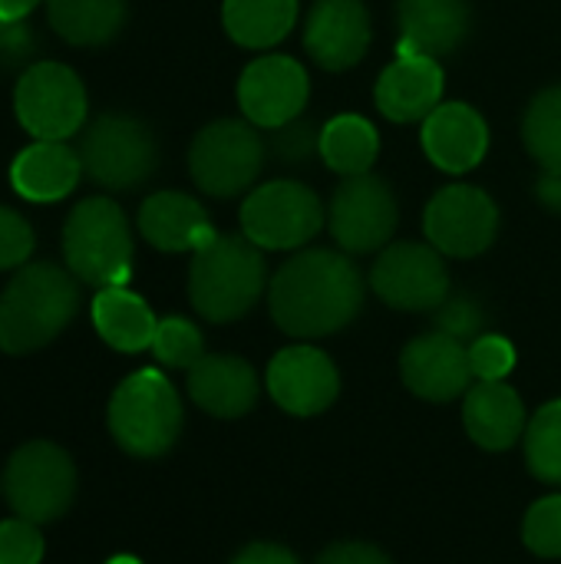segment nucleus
Segmentation results:
<instances>
[{"instance_id": "f257e3e1", "label": "nucleus", "mask_w": 561, "mask_h": 564, "mask_svg": "<svg viewBox=\"0 0 561 564\" xmlns=\"http://www.w3.org/2000/svg\"><path fill=\"white\" fill-rule=\"evenodd\" d=\"M274 324L301 340L344 330L364 307V278L347 254L311 248L288 258L268 288Z\"/></svg>"}, {"instance_id": "f03ea898", "label": "nucleus", "mask_w": 561, "mask_h": 564, "mask_svg": "<svg viewBox=\"0 0 561 564\" xmlns=\"http://www.w3.org/2000/svg\"><path fill=\"white\" fill-rule=\"evenodd\" d=\"M79 311L73 271L36 261L17 268L0 294V350L23 357L56 340Z\"/></svg>"}, {"instance_id": "7ed1b4c3", "label": "nucleus", "mask_w": 561, "mask_h": 564, "mask_svg": "<svg viewBox=\"0 0 561 564\" xmlns=\"http://www.w3.org/2000/svg\"><path fill=\"white\" fill-rule=\"evenodd\" d=\"M268 288L265 254L245 235H215L195 251L188 268L192 307L212 324L245 317Z\"/></svg>"}, {"instance_id": "20e7f679", "label": "nucleus", "mask_w": 561, "mask_h": 564, "mask_svg": "<svg viewBox=\"0 0 561 564\" xmlns=\"http://www.w3.org/2000/svg\"><path fill=\"white\" fill-rule=\"evenodd\" d=\"M63 258L76 281L93 288H126L132 274V231L112 198L79 202L63 225Z\"/></svg>"}, {"instance_id": "39448f33", "label": "nucleus", "mask_w": 561, "mask_h": 564, "mask_svg": "<svg viewBox=\"0 0 561 564\" xmlns=\"http://www.w3.org/2000/svg\"><path fill=\"white\" fill-rule=\"evenodd\" d=\"M112 440L139 459L165 456L182 433V400L159 370H136L109 400Z\"/></svg>"}, {"instance_id": "423d86ee", "label": "nucleus", "mask_w": 561, "mask_h": 564, "mask_svg": "<svg viewBox=\"0 0 561 564\" xmlns=\"http://www.w3.org/2000/svg\"><path fill=\"white\" fill-rule=\"evenodd\" d=\"M268 159V142L255 122L218 119L208 122L188 149L195 185L212 198H235L248 192Z\"/></svg>"}, {"instance_id": "0eeeda50", "label": "nucleus", "mask_w": 561, "mask_h": 564, "mask_svg": "<svg viewBox=\"0 0 561 564\" xmlns=\"http://www.w3.org/2000/svg\"><path fill=\"white\" fill-rule=\"evenodd\" d=\"M76 152L83 172L109 192H126L142 185L159 165L152 129L126 112H103L99 119H93Z\"/></svg>"}, {"instance_id": "6e6552de", "label": "nucleus", "mask_w": 561, "mask_h": 564, "mask_svg": "<svg viewBox=\"0 0 561 564\" xmlns=\"http://www.w3.org/2000/svg\"><path fill=\"white\" fill-rule=\"evenodd\" d=\"M7 506L26 522H53L60 519L76 496V466L66 449L46 440H33L20 446L3 473Z\"/></svg>"}, {"instance_id": "1a4fd4ad", "label": "nucleus", "mask_w": 561, "mask_h": 564, "mask_svg": "<svg viewBox=\"0 0 561 564\" xmlns=\"http://www.w3.org/2000/svg\"><path fill=\"white\" fill-rule=\"evenodd\" d=\"M324 225L321 198L301 182H268L248 192L241 205V231L261 251H291L308 245Z\"/></svg>"}, {"instance_id": "9d476101", "label": "nucleus", "mask_w": 561, "mask_h": 564, "mask_svg": "<svg viewBox=\"0 0 561 564\" xmlns=\"http://www.w3.org/2000/svg\"><path fill=\"white\" fill-rule=\"evenodd\" d=\"M13 109L33 139H69L86 122L83 79L53 59L33 63L17 79Z\"/></svg>"}, {"instance_id": "9b49d317", "label": "nucleus", "mask_w": 561, "mask_h": 564, "mask_svg": "<svg viewBox=\"0 0 561 564\" xmlns=\"http://www.w3.org/2000/svg\"><path fill=\"white\" fill-rule=\"evenodd\" d=\"M334 241L350 254H370L390 245L400 205L387 178L380 175H354L337 185L331 208H327Z\"/></svg>"}, {"instance_id": "f8f14e48", "label": "nucleus", "mask_w": 561, "mask_h": 564, "mask_svg": "<svg viewBox=\"0 0 561 564\" xmlns=\"http://www.w3.org/2000/svg\"><path fill=\"white\" fill-rule=\"evenodd\" d=\"M423 231L440 254L476 258L499 235V208L479 185H446L430 198Z\"/></svg>"}, {"instance_id": "ddd939ff", "label": "nucleus", "mask_w": 561, "mask_h": 564, "mask_svg": "<svg viewBox=\"0 0 561 564\" xmlns=\"http://www.w3.org/2000/svg\"><path fill=\"white\" fill-rule=\"evenodd\" d=\"M374 294L397 311H436L450 297V271L433 245H387L370 271Z\"/></svg>"}, {"instance_id": "4468645a", "label": "nucleus", "mask_w": 561, "mask_h": 564, "mask_svg": "<svg viewBox=\"0 0 561 564\" xmlns=\"http://www.w3.org/2000/svg\"><path fill=\"white\" fill-rule=\"evenodd\" d=\"M311 83L294 56L265 53L251 59L238 79V106L258 129H278L298 119L308 106Z\"/></svg>"}, {"instance_id": "2eb2a0df", "label": "nucleus", "mask_w": 561, "mask_h": 564, "mask_svg": "<svg viewBox=\"0 0 561 564\" xmlns=\"http://www.w3.org/2000/svg\"><path fill=\"white\" fill-rule=\"evenodd\" d=\"M268 393L291 416H317L324 413L337 393L341 377L334 360L308 344L284 347L268 367Z\"/></svg>"}, {"instance_id": "dca6fc26", "label": "nucleus", "mask_w": 561, "mask_h": 564, "mask_svg": "<svg viewBox=\"0 0 561 564\" xmlns=\"http://www.w3.org/2000/svg\"><path fill=\"white\" fill-rule=\"evenodd\" d=\"M400 373H403V383L417 397L430 403H450L470 390V380H473L470 347L440 330L423 334L407 344L400 357Z\"/></svg>"}, {"instance_id": "f3484780", "label": "nucleus", "mask_w": 561, "mask_h": 564, "mask_svg": "<svg viewBox=\"0 0 561 564\" xmlns=\"http://www.w3.org/2000/svg\"><path fill=\"white\" fill-rule=\"evenodd\" d=\"M370 33V13L360 0H317L308 13L304 50L321 69L341 73L364 59Z\"/></svg>"}, {"instance_id": "a211bd4d", "label": "nucleus", "mask_w": 561, "mask_h": 564, "mask_svg": "<svg viewBox=\"0 0 561 564\" xmlns=\"http://www.w3.org/2000/svg\"><path fill=\"white\" fill-rule=\"evenodd\" d=\"M420 142L427 159L443 172H470L486 159L489 126L470 102H440L427 119Z\"/></svg>"}, {"instance_id": "6ab92c4d", "label": "nucleus", "mask_w": 561, "mask_h": 564, "mask_svg": "<svg viewBox=\"0 0 561 564\" xmlns=\"http://www.w3.org/2000/svg\"><path fill=\"white\" fill-rule=\"evenodd\" d=\"M374 99H377V109L393 122L427 119L443 102V66H440V59L397 50V59L377 79Z\"/></svg>"}, {"instance_id": "aec40b11", "label": "nucleus", "mask_w": 561, "mask_h": 564, "mask_svg": "<svg viewBox=\"0 0 561 564\" xmlns=\"http://www.w3.org/2000/svg\"><path fill=\"white\" fill-rule=\"evenodd\" d=\"M397 20L400 53L440 59L463 46L473 23V10L470 0H397Z\"/></svg>"}, {"instance_id": "412c9836", "label": "nucleus", "mask_w": 561, "mask_h": 564, "mask_svg": "<svg viewBox=\"0 0 561 564\" xmlns=\"http://www.w3.org/2000/svg\"><path fill=\"white\" fill-rule=\"evenodd\" d=\"M139 231L159 251H198L218 231L208 212L185 192H155L139 208Z\"/></svg>"}, {"instance_id": "4be33fe9", "label": "nucleus", "mask_w": 561, "mask_h": 564, "mask_svg": "<svg viewBox=\"0 0 561 564\" xmlns=\"http://www.w3.org/2000/svg\"><path fill=\"white\" fill-rule=\"evenodd\" d=\"M188 397L195 406L218 420H238L255 410L258 403V377L255 367L241 357L228 354H205L188 370Z\"/></svg>"}, {"instance_id": "5701e85b", "label": "nucleus", "mask_w": 561, "mask_h": 564, "mask_svg": "<svg viewBox=\"0 0 561 564\" xmlns=\"http://www.w3.org/2000/svg\"><path fill=\"white\" fill-rule=\"evenodd\" d=\"M79 175V152L66 139H36L10 165V182L26 202H60L76 188Z\"/></svg>"}, {"instance_id": "b1692460", "label": "nucleus", "mask_w": 561, "mask_h": 564, "mask_svg": "<svg viewBox=\"0 0 561 564\" xmlns=\"http://www.w3.org/2000/svg\"><path fill=\"white\" fill-rule=\"evenodd\" d=\"M463 423L476 446L489 453H503L516 446L519 436H526V406L509 383L479 380V387L466 393Z\"/></svg>"}, {"instance_id": "393cba45", "label": "nucleus", "mask_w": 561, "mask_h": 564, "mask_svg": "<svg viewBox=\"0 0 561 564\" xmlns=\"http://www.w3.org/2000/svg\"><path fill=\"white\" fill-rule=\"evenodd\" d=\"M93 327L112 350L139 354L152 347L159 321L139 294L126 288H103L93 301Z\"/></svg>"}, {"instance_id": "a878e982", "label": "nucleus", "mask_w": 561, "mask_h": 564, "mask_svg": "<svg viewBox=\"0 0 561 564\" xmlns=\"http://www.w3.org/2000/svg\"><path fill=\"white\" fill-rule=\"evenodd\" d=\"M50 26L73 46H103L126 23V0H46Z\"/></svg>"}, {"instance_id": "bb28decb", "label": "nucleus", "mask_w": 561, "mask_h": 564, "mask_svg": "<svg viewBox=\"0 0 561 564\" xmlns=\"http://www.w3.org/2000/svg\"><path fill=\"white\" fill-rule=\"evenodd\" d=\"M222 20L238 46L268 50L291 33L298 20V0H225Z\"/></svg>"}, {"instance_id": "cd10ccee", "label": "nucleus", "mask_w": 561, "mask_h": 564, "mask_svg": "<svg viewBox=\"0 0 561 564\" xmlns=\"http://www.w3.org/2000/svg\"><path fill=\"white\" fill-rule=\"evenodd\" d=\"M377 152H380V135L357 112L334 116L321 129V159L327 162V169L341 172L344 178L367 175L377 162Z\"/></svg>"}, {"instance_id": "c85d7f7f", "label": "nucleus", "mask_w": 561, "mask_h": 564, "mask_svg": "<svg viewBox=\"0 0 561 564\" xmlns=\"http://www.w3.org/2000/svg\"><path fill=\"white\" fill-rule=\"evenodd\" d=\"M522 142L529 155L546 169V175H561V86L542 89L522 119Z\"/></svg>"}, {"instance_id": "c756f323", "label": "nucleus", "mask_w": 561, "mask_h": 564, "mask_svg": "<svg viewBox=\"0 0 561 564\" xmlns=\"http://www.w3.org/2000/svg\"><path fill=\"white\" fill-rule=\"evenodd\" d=\"M526 459L536 479L561 486V400L546 403L526 426Z\"/></svg>"}, {"instance_id": "7c9ffc66", "label": "nucleus", "mask_w": 561, "mask_h": 564, "mask_svg": "<svg viewBox=\"0 0 561 564\" xmlns=\"http://www.w3.org/2000/svg\"><path fill=\"white\" fill-rule=\"evenodd\" d=\"M152 354H155L165 367L192 370V367L205 357L202 330H198L192 321H185V317H165V321H159V327H155Z\"/></svg>"}, {"instance_id": "2f4dec72", "label": "nucleus", "mask_w": 561, "mask_h": 564, "mask_svg": "<svg viewBox=\"0 0 561 564\" xmlns=\"http://www.w3.org/2000/svg\"><path fill=\"white\" fill-rule=\"evenodd\" d=\"M522 539H526L529 552H536L542 558H561V496L539 499L526 512Z\"/></svg>"}, {"instance_id": "473e14b6", "label": "nucleus", "mask_w": 561, "mask_h": 564, "mask_svg": "<svg viewBox=\"0 0 561 564\" xmlns=\"http://www.w3.org/2000/svg\"><path fill=\"white\" fill-rule=\"evenodd\" d=\"M268 149L278 155L281 165H304L311 155L321 152V132L314 129V122L308 119H291L278 129H271Z\"/></svg>"}, {"instance_id": "72a5a7b5", "label": "nucleus", "mask_w": 561, "mask_h": 564, "mask_svg": "<svg viewBox=\"0 0 561 564\" xmlns=\"http://www.w3.org/2000/svg\"><path fill=\"white\" fill-rule=\"evenodd\" d=\"M483 327H486V314L479 307L476 297L470 294H450L440 307H436V330L440 334H450L456 340H476L483 337Z\"/></svg>"}, {"instance_id": "f704fd0d", "label": "nucleus", "mask_w": 561, "mask_h": 564, "mask_svg": "<svg viewBox=\"0 0 561 564\" xmlns=\"http://www.w3.org/2000/svg\"><path fill=\"white\" fill-rule=\"evenodd\" d=\"M470 367H473V377L486 383L506 380L516 367V347L499 334H483L470 344Z\"/></svg>"}, {"instance_id": "c9c22d12", "label": "nucleus", "mask_w": 561, "mask_h": 564, "mask_svg": "<svg viewBox=\"0 0 561 564\" xmlns=\"http://www.w3.org/2000/svg\"><path fill=\"white\" fill-rule=\"evenodd\" d=\"M43 562V535L36 522L7 519L0 522V564H40Z\"/></svg>"}, {"instance_id": "e433bc0d", "label": "nucleus", "mask_w": 561, "mask_h": 564, "mask_svg": "<svg viewBox=\"0 0 561 564\" xmlns=\"http://www.w3.org/2000/svg\"><path fill=\"white\" fill-rule=\"evenodd\" d=\"M33 254V228L23 215L0 205V271L26 264Z\"/></svg>"}, {"instance_id": "4c0bfd02", "label": "nucleus", "mask_w": 561, "mask_h": 564, "mask_svg": "<svg viewBox=\"0 0 561 564\" xmlns=\"http://www.w3.org/2000/svg\"><path fill=\"white\" fill-rule=\"evenodd\" d=\"M36 53V30L30 20H0V69H23Z\"/></svg>"}, {"instance_id": "58836bf2", "label": "nucleus", "mask_w": 561, "mask_h": 564, "mask_svg": "<svg viewBox=\"0 0 561 564\" xmlns=\"http://www.w3.org/2000/svg\"><path fill=\"white\" fill-rule=\"evenodd\" d=\"M314 564H393L380 549L364 542H337Z\"/></svg>"}, {"instance_id": "ea45409f", "label": "nucleus", "mask_w": 561, "mask_h": 564, "mask_svg": "<svg viewBox=\"0 0 561 564\" xmlns=\"http://www.w3.org/2000/svg\"><path fill=\"white\" fill-rule=\"evenodd\" d=\"M231 564H301L294 558V552H288L284 545L274 542H255L248 549H241Z\"/></svg>"}, {"instance_id": "a19ab883", "label": "nucleus", "mask_w": 561, "mask_h": 564, "mask_svg": "<svg viewBox=\"0 0 561 564\" xmlns=\"http://www.w3.org/2000/svg\"><path fill=\"white\" fill-rule=\"evenodd\" d=\"M40 0H0V20H26Z\"/></svg>"}, {"instance_id": "79ce46f5", "label": "nucleus", "mask_w": 561, "mask_h": 564, "mask_svg": "<svg viewBox=\"0 0 561 564\" xmlns=\"http://www.w3.org/2000/svg\"><path fill=\"white\" fill-rule=\"evenodd\" d=\"M539 198L549 205V208H561V175H546L539 182Z\"/></svg>"}, {"instance_id": "37998d69", "label": "nucleus", "mask_w": 561, "mask_h": 564, "mask_svg": "<svg viewBox=\"0 0 561 564\" xmlns=\"http://www.w3.org/2000/svg\"><path fill=\"white\" fill-rule=\"evenodd\" d=\"M106 564H142L139 558H132V555H116V558H109Z\"/></svg>"}, {"instance_id": "c03bdc74", "label": "nucleus", "mask_w": 561, "mask_h": 564, "mask_svg": "<svg viewBox=\"0 0 561 564\" xmlns=\"http://www.w3.org/2000/svg\"><path fill=\"white\" fill-rule=\"evenodd\" d=\"M0 489H3V479H0Z\"/></svg>"}]
</instances>
